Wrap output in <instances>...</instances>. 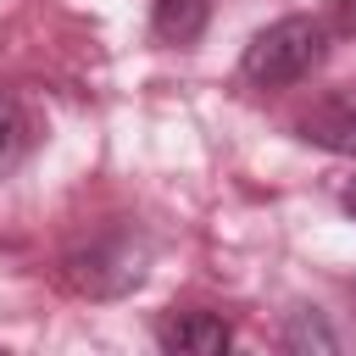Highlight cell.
<instances>
[{"instance_id":"1","label":"cell","mask_w":356,"mask_h":356,"mask_svg":"<svg viewBox=\"0 0 356 356\" xmlns=\"http://www.w3.org/2000/svg\"><path fill=\"white\" fill-rule=\"evenodd\" d=\"M323 56H328V28L317 17H278L245 44L239 78L256 89H289V83L312 78L323 67Z\"/></svg>"},{"instance_id":"2","label":"cell","mask_w":356,"mask_h":356,"mask_svg":"<svg viewBox=\"0 0 356 356\" xmlns=\"http://www.w3.org/2000/svg\"><path fill=\"white\" fill-rule=\"evenodd\" d=\"M67 278L83 295H122L128 284L145 278V267H139V256L128 245H89V250L67 256Z\"/></svg>"},{"instance_id":"3","label":"cell","mask_w":356,"mask_h":356,"mask_svg":"<svg viewBox=\"0 0 356 356\" xmlns=\"http://www.w3.org/2000/svg\"><path fill=\"white\" fill-rule=\"evenodd\" d=\"M295 134H300L306 145L328 150V156H356V89L317 100V106L295 122Z\"/></svg>"},{"instance_id":"4","label":"cell","mask_w":356,"mask_h":356,"mask_svg":"<svg viewBox=\"0 0 356 356\" xmlns=\"http://www.w3.org/2000/svg\"><path fill=\"white\" fill-rule=\"evenodd\" d=\"M156 345L184 350V356H222L234 345V328L217 312H172V317L156 323Z\"/></svg>"},{"instance_id":"5","label":"cell","mask_w":356,"mask_h":356,"mask_svg":"<svg viewBox=\"0 0 356 356\" xmlns=\"http://www.w3.org/2000/svg\"><path fill=\"white\" fill-rule=\"evenodd\" d=\"M150 28H156V39H167V44H195V39L206 33V0H156Z\"/></svg>"},{"instance_id":"6","label":"cell","mask_w":356,"mask_h":356,"mask_svg":"<svg viewBox=\"0 0 356 356\" xmlns=\"http://www.w3.org/2000/svg\"><path fill=\"white\" fill-rule=\"evenodd\" d=\"M28 145H33V117H28L22 95L11 83H0V167H11Z\"/></svg>"},{"instance_id":"7","label":"cell","mask_w":356,"mask_h":356,"mask_svg":"<svg viewBox=\"0 0 356 356\" xmlns=\"http://www.w3.org/2000/svg\"><path fill=\"white\" fill-rule=\"evenodd\" d=\"M284 345H289V350H339L345 339L323 323V312L295 306V312H289V323H284Z\"/></svg>"},{"instance_id":"8","label":"cell","mask_w":356,"mask_h":356,"mask_svg":"<svg viewBox=\"0 0 356 356\" xmlns=\"http://www.w3.org/2000/svg\"><path fill=\"white\" fill-rule=\"evenodd\" d=\"M328 11H334V22L345 33H356V0H328Z\"/></svg>"},{"instance_id":"9","label":"cell","mask_w":356,"mask_h":356,"mask_svg":"<svg viewBox=\"0 0 356 356\" xmlns=\"http://www.w3.org/2000/svg\"><path fill=\"white\" fill-rule=\"evenodd\" d=\"M339 206H345V211H350V217H356V178H350V184H345V195H339Z\"/></svg>"}]
</instances>
